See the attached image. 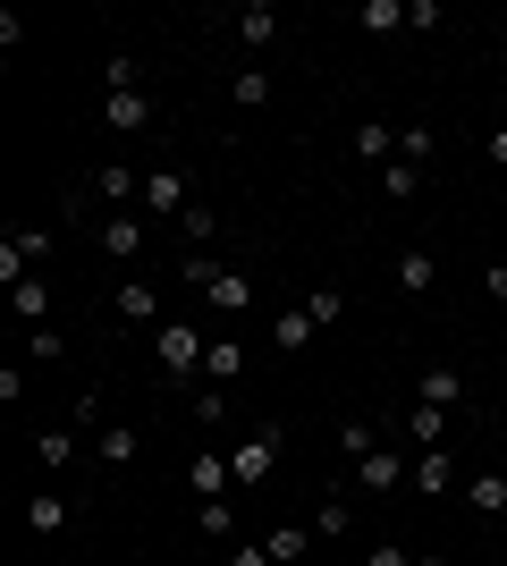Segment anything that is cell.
I'll list each match as a JSON object with an SVG mask.
<instances>
[{
	"label": "cell",
	"mask_w": 507,
	"mask_h": 566,
	"mask_svg": "<svg viewBox=\"0 0 507 566\" xmlns=\"http://www.w3.org/2000/svg\"><path fill=\"white\" fill-rule=\"evenodd\" d=\"M194 212V195L178 169H145V220H187Z\"/></svg>",
	"instance_id": "7a4b0ae2"
},
{
	"label": "cell",
	"mask_w": 507,
	"mask_h": 566,
	"mask_svg": "<svg viewBox=\"0 0 507 566\" xmlns=\"http://www.w3.org/2000/svg\"><path fill=\"white\" fill-rule=\"evenodd\" d=\"M499 51H507V34H499Z\"/></svg>",
	"instance_id": "60d3db41"
},
{
	"label": "cell",
	"mask_w": 507,
	"mask_h": 566,
	"mask_svg": "<svg viewBox=\"0 0 507 566\" xmlns=\"http://www.w3.org/2000/svg\"><path fill=\"white\" fill-rule=\"evenodd\" d=\"M406 440H414V449H440V440H448V415H440V406H414V415H406Z\"/></svg>",
	"instance_id": "4316f807"
},
{
	"label": "cell",
	"mask_w": 507,
	"mask_h": 566,
	"mask_svg": "<svg viewBox=\"0 0 507 566\" xmlns=\"http://www.w3.org/2000/svg\"><path fill=\"white\" fill-rule=\"evenodd\" d=\"M25 355H34V364H60V355H68V331H51V322L25 331Z\"/></svg>",
	"instance_id": "4dcf8cb0"
},
{
	"label": "cell",
	"mask_w": 507,
	"mask_h": 566,
	"mask_svg": "<svg viewBox=\"0 0 507 566\" xmlns=\"http://www.w3.org/2000/svg\"><path fill=\"white\" fill-rule=\"evenodd\" d=\"M178 237H187V245H203V237H220V212H212V203H194V212L178 220Z\"/></svg>",
	"instance_id": "e575fe53"
},
{
	"label": "cell",
	"mask_w": 507,
	"mask_h": 566,
	"mask_svg": "<svg viewBox=\"0 0 507 566\" xmlns=\"http://www.w3.org/2000/svg\"><path fill=\"white\" fill-rule=\"evenodd\" d=\"M347 524H356V516H347V499H321V507H314V542H347Z\"/></svg>",
	"instance_id": "83f0119b"
},
{
	"label": "cell",
	"mask_w": 507,
	"mask_h": 566,
	"mask_svg": "<svg viewBox=\"0 0 507 566\" xmlns=\"http://www.w3.org/2000/svg\"><path fill=\"white\" fill-rule=\"evenodd\" d=\"M94 195H102V203H145V169L102 161V169H94Z\"/></svg>",
	"instance_id": "8fae6325"
},
{
	"label": "cell",
	"mask_w": 507,
	"mask_h": 566,
	"mask_svg": "<svg viewBox=\"0 0 507 566\" xmlns=\"http://www.w3.org/2000/svg\"><path fill=\"white\" fill-rule=\"evenodd\" d=\"M465 507L490 516V524H507V473H474V482H465Z\"/></svg>",
	"instance_id": "e0dca14e"
},
{
	"label": "cell",
	"mask_w": 507,
	"mask_h": 566,
	"mask_svg": "<svg viewBox=\"0 0 507 566\" xmlns=\"http://www.w3.org/2000/svg\"><path fill=\"white\" fill-rule=\"evenodd\" d=\"M305 313H314V322H321V331H330V322H338V313H347V287H314V296H305Z\"/></svg>",
	"instance_id": "d6a6232c"
},
{
	"label": "cell",
	"mask_w": 507,
	"mask_h": 566,
	"mask_svg": "<svg viewBox=\"0 0 507 566\" xmlns=\"http://www.w3.org/2000/svg\"><path fill=\"white\" fill-rule=\"evenodd\" d=\"M187 491H194V499H229V491H237L229 457H220V449H194V457H187Z\"/></svg>",
	"instance_id": "5b68a950"
},
{
	"label": "cell",
	"mask_w": 507,
	"mask_h": 566,
	"mask_svg": "<svg viewBox=\"0 0 507 566\" xmlns=\"http://www.w3.org/2000/svg\"><path fill=\"white\" fill-rule=\"evenodd\" d=\"M414 491L448 499V491H457V457H448V449H414Z\"/></svg>",
	"instance_id": "9c48e42d"
},
{
	"label": "cell",
	"mask_w": 507,
	"mask_h": 566,
	"mask_svg": "<svg viewBox=\"0 0 507 566\" xmlns=\"http://www.w3.org/2000/svg\"><path fill=\"white\" fill-rule=\"evenodd\" d=\"M356 153H363V161H389V153H398V136H389L381 118H363V127H356Z\"/></svg>",
	"instance_id": "f546056e"
},
{
	"label": "cell",
	"mask_w": 507,
	"mask_h": 566,
	"mask_svg": "<svg viewBox=\"0 0 507 566\" xmlns=\"http://www.w3.org/2000/svg\"><path fill=\"white\" fill-rule=\"evenodd\" d=\"M398 287H406V296H432V287H440V262L423 254V245H406V254H398Z\"/></svg>",
	"instance_id": "ffe728a7"
},
{
	"label": "cell",
	"mask_w": 507,
	"mask_h": 566,
	"mask_svg": "<svg viewBox=\"0 0 507 566\" xmlns=\"http://www.w3.org/2000/svg\"><path fill=\"white\" fill-rule=\"evenodd\" d=\"M229 102H237V111H263V102H271V69H263V60L229 76Z\"/></svg>",
	"instance_id": "7402d4cb"
},
{
	"label": "cell",
	"mask_w": 507,
	"mask_h": 566,
	"mask_svg": "<svg viewBox=\"0 0 507 566\" xmlns=\"http://www.w3.org/2000/svg\"><path fill=\"white\" fill-rule=\"evenodd\" d=\"M94 449H102V465H110V473H127V465H136V457H145V431L110 423V431H102V440H94Z\"/></svg>",
	"instance_id": "ac0fdd59"
},
{
	"label": "cell",
	"mask_w": 507,
	"mask_h": 566,
	"mask_svg": "<svg viewBox=\"0 0 507 566\" xmlns=\"http://www.w3.org/2000/svg\"><path fill=\"white\" fill-rule=\"evenodd\" d=\"M203 296H212L220 313H245V305H254V280H245V271H229V262H220L212 280H203Z\"/></svg>",
	"instance_id": "2e32d148"
},
{
	"label": "cell",
	"mask_w": 507,
	"mask_h": 566,
	"mask_svg": "<svg viewBox=\"0 0 507 566\" xmlns=\"http://www.w3.org/2000/svg\"><path fill=\"white\" fill-rule=\"evenodd\" d=\"M271 457H279V431H254V440H237V457H229V473H237V491H254V482H263L271 473Z\"/></svg>",
	"instance_id": "8992f818"
},
{
	"label": "cell",
	"mask_w": 507,
	"mask_h": 566,
	"mask_svg": "<svg viewBox=\"0 0 507 566\" xmlns=\"http://www.w3.org/2000/svg\"><path fill=\"white\" fill-rule=\"evenodd\" d=\"M381 187H389V203H414V195H423V169H414V161H389Z\"/></svg>",
	"instance_id": "f1b7e54d"
},
{
	"label": "cell",
	"mask_w": 507,
	"mask_h": 566,
	"mask_svg": "<svg viewBox=\"0 0 507 566\" xmlns=\"http://www.w3.org/2000/svg\"><path fill=\"white\" fill-rule=\"evenodd\" d=\"M34 457H43V465L60 473V465H68V457H76V431H43V440H34Z\"/></svg>",
	"instance_id": "836d02e7"
},
{
	"label": "cell",
	"mask_w": 507,
	"mask_h": 566,
	"mask_svg": "<svg viewBox=\"0 0 507 566\" xmlns=\"http://www.w3.org/2000/svg\"><path fill=\"white\" fill-rule=\"evenodd\" d=\"M25 533H34V542H60V533H68V499H60V491L25 499Z\"/></svg>",
	"instance_id": "5bb4252c"
},
{
	"label": "cell",
	"mask_w": 507,
	"mask_h": 566,
	"mask_svg": "<svg viewBox=\"0 0 507 566\" xmlns=\"http://www.w3.org/2000/svg\"><path fill=\"white\" fill-rule=\"evenodd\" d=\"M194 423H203V431H229V389H203V398H194Z\"/></svg>",
	"instance_id": "1f68e13d"
},
{
	"label": "cell",
	"mask_w": 507,
	"mask_h": 566,
	"mask_svg": "<svg viewBox=\"0 0 507 566\" xmlns=\"http://www.w3.org/2000/svg\"><path fill=\"white\" fill-rule=\"evenodd\" d=\"M145 237H152L145 212H110V220H102V254H110V262H136V254H145Z\"/></svg>",
	"instance_id": "277c9868"
},
{
	"label": "cell",
	"mask_w": 507,
	"mask_h": 566,
	"mask_svg": "<svg viewBox=\"0 0 507 566\" xmlns=\"http://www.w3.org/2000/svg\"><path fill=\"white\" fill-rule=\"evenodd\" d=\"M9 305H18L25 331H43V322H51V280H34V271H25V280L9 287Z\"/></svg>",
	"instance_id": "9a60e30c"
},
{
	"label": "cell",
	"mask_w": 507,
	"mask_h": 566,
	"mask_svg": "<svg viewBox=\"0 0 507 566\" xmlns=\"http://www.w3.org/2000/svg\"><path fill=\"white\" fill-rule=\"evenodd\" d=\"M102 118H110V136H145V127H152V94H110Z\"/></svg>",
	"instance_id": "7c38bea8"
},
{
	"label": "cell",
	"mask_w": 507,
	"mask_h": 566,
	"mask_svg": "<svg viewBox=\"0 0 507 566\" xmlns=\"http://www.w3.org/2000/svg\"><path fill=\"white\" fill-rule=\"evenodd\" d=\"M203 355H212V338L194 331V322H161V331H152V364H161L169 380L203 373Z\"/></svg>",
	"instance_id": "6da1fadb"
},
{
	"label": "cell",
	"mask_w": 507,
	"mask_h": 566,
	"mask_svg": "<svg viewBox=\"0 0 507 566\" xmlns=\"http://www.w3.org/2000/svg\"><path fill=\"white\" fill-rule=\"evenodd\" d=\"M372 449H381V423H363V415H356V423H338V457H347V465H363Z\"/></svg>",
	"instance_id": "cb8c5ba5"
},
{
	"label": "cell",
	"mask_w": 507,
	"mask_h": 566,
	"mask_svg": "<svg viewBox=\"0 0 507 566\" xmlns=\"http://www.w3.org/2000/svg\"><path fill=\"white\" fill-rule=\"evenodd\" d=\"M102 85H110V94H145V69H136V51H110V60H102Z\"/></svg>",
	"instance_id": "d4e9b609"
},
{
	"label": "cell",
	"mask_w": 507,
	"mask_h": 566,
	"mask_svg": "<svg viewBox=\"0 0 507 566\" xmlns=\"http://www.w3.org/2000/svg\"><path fill=\"white\" fill-rule=\"evenodd\" d=\"M414 566H448V558H414Z\"/></svg>",
	"instance_id": "ab89813d"
},
{
	"label": "cell",
	"mask_w": 507,
	"mask_h": 566,
	"mask_svg": "<svg viewBox=\"0 0 507 566\" xmlns=\"http://www.w3.org/2000/svg\"><path fill=\"white\" fill-rule=\"evenodd\" d=\"M237 373H245V347H237V338H212V355H203V380H212V389H229Z\"/></svg>",
	"instance_id": "44dd1931"
},
{
	"label": "cell",
	"mask_w": 507,
	"mask_h": 566,
	"mask_svg": "<svg viewBox=\"0 0 507 566\" xmlns=\"http://www.w3.org/2000/svg\"><path fill=\"white\" fill-rule=\"evenodd\" d=\"M271 338H279V355H305V347L321 338V322H314L305 305H279V313H271Z\"/></svg>",
	"instance_id": "30bf717a"
},
{
	"label": "cell",
	"mask_w": 507,
	"mask_h": 566,
	"mask_svg": "<svg viewBox=\"0 0 507 566\" xmlns=\"http://www.w3.org/2000/svg\"><path fill=\"white\" fill-rule=\"evenodd\" d=\"M363 566H414V558H406L398 542H381V549H363Z\"/></svg>",
	"instance_id": "74e56055"
},
{
	"label": "cell",
	"mask_w": 507,
	"mask_h": 566,
	"mask_svg": "<svg viewBox=\"0 0 507 566\" xmlns=\"http://www.w3.org/2000/svg\"><path fill=\"white\" fill-rule=\"evenodd\" d=\"M229 34H237V43L254 51V60H263V51L279 43V9H263V0H245L237 18H229Z\"/></svg>",
	"instance_id": "52a82bcc"
},
{
	"label": "cell",
	"mask_w": 507,
	"mask_h": 566,
	"mask_svg": "<svg viewBox=\"0 0 507 566\" xmlns=\"http://www.w3.org/2000/svg\"><path fill=\"white\" fill-rule=\"evenodd\" d=\"M406 473H414V457H406V449H389V440H381V449H372V457L356 465V491H372V499H381V491H398Z\"/></svg>",
	"instance_id": "3957f363"
},
{
	"label": "cell",
	"mask_w": 507,
	"mask_h": 566,
	"mask_svg": "<svg viewBox=\"0 0 507 566\" xmlns=\"http://www.w3.org/2000/svg\"><path fill=\"white\" fill-rule=\"evenodd\" d=\"M110 313H119L127 331H152V280H119L110 287Z\"/></svg>",
	"instance_id": "4fadbf2b"
},
{
	"label": "cell",
	"mask_w": 507,
	"mask_h": 566,
	"mask_svg": "<svg viewBox=\"0 0 507 566\" xmlns=\"http://www.w3.org/2000/svg\"><path fill=\"white\" fill-rule=\"evenodd\" d=\"M414 406H440V415H457V406H465L457 364H423V389H414Z\"/></svg>",
	"instance_id": "ba28073f"
},
{
	"label": "cell",
	"mask_w": 507,
	"mask_h": 566,
	"mask_svg": "<svg viewBox=\"0 0 507 566\" xmlns=\"http://www.w3.org/2000/svg\"><path fill=\"white\" fill-rule=\"evenodd\" d=\"M356 25H363V34H398V25H406V0H363Z\"/></svg>",
	"instance_id": "484cf974"
},
{
	"label": "cell",
	"mask_w": 507,
	"mask_h": 566,
	"mask_svg": "<svg viewBox=\"0 0 507 566\" xmlns=\"http://www.w3.org/2000/svg\"><path fill=\"white\" fill-rule=\"evenodd\" d=\"M263 549H271V566H296L305 549H314V524H271Z\"/></svg>",
	"instance_id": "d6986e66"
},
{
	"label": "cell",
	"mask_w": 507,
	"mask_h": 566,
	"mask_svg": "<svg viewBox=\"0 0 507 566\" xmlns=\"http://www.w3.org/2000/svg\"><path fill=\"white\" fill-rule=\"evenodd\" d=\"M490 161H507V127H499V136H490Z\"/></svg>",
	"instance_id": "f35d334b"
},
{
	"label": "cell",
	"mask_w": 507,
	"mask_h": 566,
	"mask_svg": "<svg viewBox=\"0 0 507 566\" xmlns=\"http://www.w3.org/2000/svg\"><path fill=\"white\" fill-rule=\"evenodd\" d=\"M398 161H414V169L432 161V127H406V136H398Z\"/></svg>",
	"instance_id": "d590c367"
},
{
	"label": "cell",
	"mask_w": 507,
	"mask_h": 566,
	"mask_svg": "<svg viewBox=\"0 0 507 566\" xmlns=\"http://www.w3.org/2000/svg\"><path fill=\"white\" fill-rule=\"evenodd\" d=\"M229 566H271V549L263 542H229Z\"/></svg>",
	"instance_id": "8d00e7d4"
},
{
	"label": "cell",
	"mask_w": 507,
	"mask_h": 566,
	"mask_svg": "<svg viewBox=\"0 0 507 566\" xmlns=\"http://www.w3.org/2000/svg\"><path fill=\"white\" fill-rule=\"evenodd\" d=\"M194 533H203V542H237V507H229V499H203V507H194Z\"/></svg>",
	"instance_id": "603a6c76"
}]
</instances>
